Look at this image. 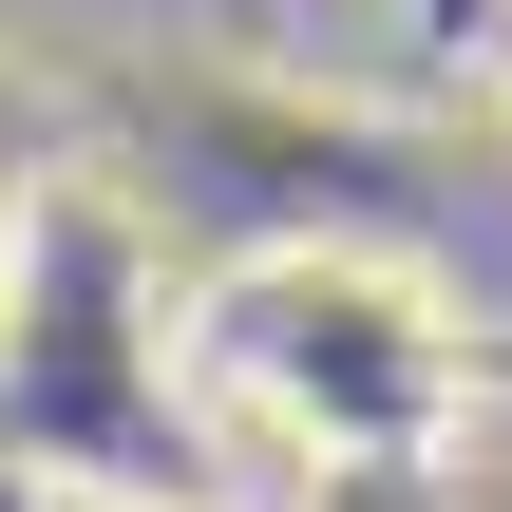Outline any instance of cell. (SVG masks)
Listing matches in <instances>:
<instances>
[{
	"instance_id": "obj_2",
	"label": "cell",
	"mask_w": 512,
	"mask_h": 512,
	"mask_svg": "<svg viewBox=\"0 0 512 512\" xmlns=\"http://www.w3.org/2000/svg\"><path fill=\"white\" fill-rule=\"evenodd\" d=\"M304 512H456L437 456H304Z\"/></svg>"
},
{
	"instance_id": "obj_3",
	"label": "cell",
	"mask_w": 512,
	"mask_h": 512,
	"mask_svg": "<svg viewBox=\"0 0 512 512\" xmlns=\"http://www.w3.org/2000/svg\"><path fill=\"white\" fill-rule=\"evenodd\" d=\"M95 512H228V494H95Z\"/></svg>"
},
{
	"instance_id": "obj_1",
	"label": "cell",
	"mask_w": 512,
	"mask_h": 512,
	"mask_svg": "<svg viewBox=\"0 0 512 512\" xmlns=\"http://www.w3.org/2000/svg\"><path fill=\"white\" fill-rule=\"evenodd\" d=\"M209 380H247L304 456H437L456 418V323L380 247H266L209 285Z\"/></svg>"
}]
</instances>
